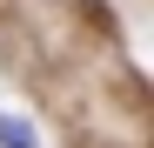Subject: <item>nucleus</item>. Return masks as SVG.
Listing matches in <instances>:
<instances>
[{
  "instance_id": "nucleus-1",
  "label": "nucleus",
  "mask_w": 154,
  "mask_h": 148,
  "mask_svg": "<svg viewBox=\"0 0 154 148\" xmlns=\"http://www.w3.org/2000/svg\"><path fill=\"white\" fill-rule=\"evenodd\" d=\"M0 148H40V135H34L20 114H7V108H0Z\"/></svg>"
}]
</instances>
